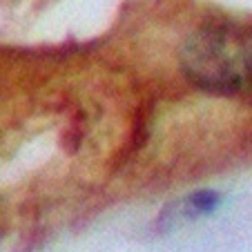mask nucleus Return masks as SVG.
<instances>
[{
	"label": "nucleus",
	"instance_id": "nucleus-1",
	"mask_svg": "<svg viewBox=\"0 0 252 252\" xmlns=\"http://www.w3.org/2000/svg\"><path fill=\"white\" fill-rule=\"evenodd\" d=\"M188 54V69L203 85L225 90L252 87V29L199 38Z\"/></svg>",
	"mask_w": 252,
	"mask_h": 252
}]
</instances>
